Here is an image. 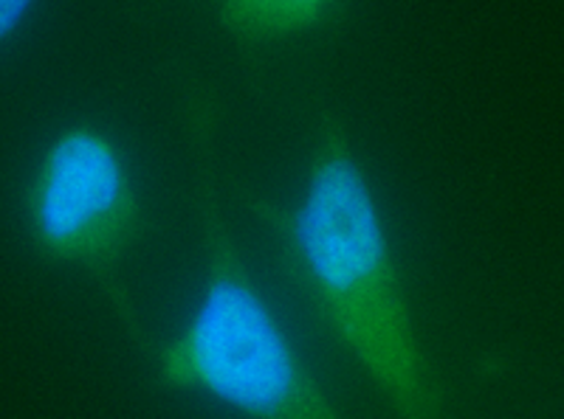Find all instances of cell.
I'll use <instances>...</instances> for the list:
<instances>
[{"label":"cell","mask_w":564,"mask_h":419,"mask_svg":"<svg viewBox=\"0 0 564 419\" xmlns=\"http://www.w3.org/2000/svg\"><path fill=\"white\" fill-rule=\"evenodd\" d=\"M280 242L291 279L398 419H449L446 388L415 327L365 166L334 113H322L296 206L243 189Z\"/></svg>","instance_id":"obj_1"},{"label":"cell","mask_w":564,"mask_h":419,"mask_svg":"<svg viewBox=\"0 0 564 419\" xmlns=\"http://www.w3.org/2000/svg\"><path fill=\"white\" fill-rule=\"evenodd\" d=\"M184 119L206 279L189 324L173 341L150 346L155 383L170 392L209 394L243 419H341L251 279L226 223L215 189V99L189 90Z\"/></svg>","instance_id":"obj_2"},{"label":"cell","mask_w":564,"mask_h":419,"mask_svg":"<svg viewBox=\"0 0 564 419\" xmlns=\"http://www.w3.org/2000/svg\"><path fill=\"white\" fill-rule=\"evenodd\" d=\"M34 249L48 262L83 265L108 296L130 341L150 346L119 265L150 220L119 146L94 124L65 128L40 158L23 195Z\"/></svg>","instance_id":"obj_3"},{"label":"cell","mask_w":564,"mask_h":419,"mask_svg":"<svg viewBox=\"0 0 564 419\" xmlns=\"http://www.w3.org/2000/svg\"><path fill=\"white\" fill-rule=\"evenodd\" d=\"M341 14L339 3L325 0H231L218 9L220 26L246 45L276 43L314 32Z\"/></svg>","instance_id":"obj_4"},{"label":"cell","mask_w":564,"mask_h":419,"mask_svg":"<svg viewBox=\"0 0 564 419\" xmlns=\"http://www.w3.org/2000/svg\"><path fill=\"white\" fill-rule=\"evenodd\" d=\"M34 9L32 0H0V40L12 37Z\"/></svg>","instance_id":"obj_5"}]
</instances>
